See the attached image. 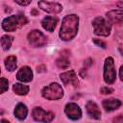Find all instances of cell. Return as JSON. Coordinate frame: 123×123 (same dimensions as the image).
<instances>
[{"mask_svg": "<svg viewBox=\"0 0 123 123\" xmlns=\"http://www.w3.org/2000/svg\"><path fill=\"white\" fill-rule=\"evenodd\" d=\"M32 117L37 122L50 123L54 119L55 114L51 111H48L41 109L40 107H36L32 111Z\"/></svg>", "mask_w": 123, "mask_h": 123, "instance_id": "cell-6", "label": "cell"}, {"mask_svg": "<svg viewBox=\"0 0 123 123\" xmlns=\"http://www.w3.org/2000/svg\"><path fill=\"white\" fill-rule=\"evenodd\" d=\"M41 95L47 100H60L63 97V89L58 83H51L42 88Z\"/></svg>", "mask_w": 123, "mask_h": 123, "instance_id": "cell-3", "label": "cell"}, {"mask_svg": "<svg viewBox=\"0 0 123 123\" xmlns=\"http://www.w3.org/2000/svg\"><path fill=\"white\" fill-rule=\"evenodd\" d=\"M12 41H13V37H12L8 36V35L2 36V37H1V46H2L3 50H5V51L9 50L11 48V46H12Z\"/></svg>", "mask_w": 123, "mask_h": 123, "instance_id": "cell-20", "label": "cell"}, {"mask_svg": "<svg viewBox=\"0 0 123 123\" xmlns=\"http://www.w3.org/2000/svg\"><path fill=\"white\" fill-rule=\"evenodd\" d=\"M60 78L62 80V82L63 83V85L68 86V85H72V86H78L79 82H78V78L77 75L75 73L74 70H69L63 73L60 74Z\"/></svg>", "mask_w": 123, "mask_h": 123, "instance_id": "cell-10", "label": "cell"}, {"mask_svg": "<svg viewBox=\"0 0 123 123\" xmlns=\"http://www.w3.org/2000/svg\"><path fill=\"white\" fill-rule=\"evenodd\" d=\"M12 90H13V92L15 94L23 96V95L28 94V92L30 90V87L28 86H26V85H23V84H20V83H16V84L13 85Z\"/></svg>", "mask_w": 123, "mask_h": 123, "instance_id": "cell-17", "label": "cell"}, {"mask_svg": "<svg viewBox=\"0 0 123 123\" xmlns=\"http://www.w3.org/2000/svg\"><path fill=\"white\" fill-rule=\"evenodd\" d=\"M16 78L22 83H29L33 80V71L29 66H23L18 70Z\"/></svg>", "mask_w": 123, "mask_h": 123, "instance_id": "cell-11", "label": "cell"}, {"mask_svg": "<svg viewBox=\"0 0 123 123\" xmlns=\"http://www.w3.org/2000/svg\"><path fill=\"white\" fill-rule=\"evenodd\" d=\"M108 21L111 23H119L123 21V11L122 10H112L106 13Z\"/></svg>", "mask_w": 123, "mask_h": 123, "instance_id": "cell-14", "label": "cell"}, {"mask_svg": "<svg viewBox=\"0 0 123 123\" xmlns=\"http://www.w3.org/2000/svg\"><path fill=\"white\" fill-rule=\"evenodd\" d=\"M13 114L18 120H24L28 114V109H27L26 105H24L23 103L17 104L13 111Z\"/></svg>", "mask_w": 123, "mask_h": 123, "instance_id": "cell-16", "label": "cell"}, {"mask_svg": "<svg viewBox=\"0 0 123 123\" xmlns=\"http://www.w3.org/2000/svg\"><path fill=\"white\" fill-rule=\"evenodd\" d=\"M64 113L71 120H79L82 117V110L76 103H67L64 108Z\"/></svg>", "mask_w": 123, "mask_h": 123, "instance_id": "cell-8", "label": "cell"}, {"mask_svg": "<svg viewBox=\"0 0 123 123\" xmlns=\"http://www.w3.org/2000/svg\"><path fill=\"white\" fill-rule=\"evenodd\" d=\"M86 110L87 114L94 119H100L101 118V111L98 107V105L93 101H88L86 105Z\"/></svg>", "mask_w": 123, "mask_h": 123, "instance_id": "cell-12", "label": "cell"}, {"mask_svg": "<svg viewBox=\"0 0 123 123\" xmlns=\"http://www.w3.org/2000/svg\"><path fill=\"white\" fill-rule=\"evenodd\" d=\"M15 3L20 5V6H28L29 4H31V1L28 0V1H20V0H15Z\"/></svg>", "mask_w": 123, "mask_h": 123, "instance_id": "cell-23", "label": "cell"}, {"mask_svg": "<svg viewBox=\"0 0 123 123\" xmlns=\"http://www.w3.org/2000/svg\"><path fill=\"white\" fill-rule=\"evenodd\" d=\"M28 42L33 47H42L47 43V38L39 30H33L27 36Z\"/></svg>", "mask_w": 123, "mask_h": 123, "instance_id": "cell-7", "label": "cell"}, {"mask_svg": "<svg viewBox=\"0 0 123 123\" xmlns=\"http://www.w3.org/2000/svg\"><path fill=\"white\" fill-rule=\"evenodd\" d=\"M58 18L54 17V16H45L42 20H41V26L43 27L44 30L48 31V32H53L57 26L58 23Z\"/></svg>", "mask_w": 123, "mask_h": 123, "instance_id": "cell-15", "label": "cell"}, {"mask_svg": "<svg viewBox=\"0 0 123 123\" xmlns=\"http://www.w3.org/2000/svg\"><path fill=\"white\" fill-rule=\"evenodd\" d=\"M116 6H117L118 8H121L122 11H123V1H119V2H117V3H116Z\"/></svg>", "mask_w": 123, "mask_h": 123, "instance_id": "cell-27", "label": "cell"}, {"mask_svg": "<svg viewBox=\"0 0 123 123\" xmlns=\"http://www.w3.org/2000/svg\"><path fill=\"white\" fill-rule=\"evenodd\" d=\"M1 123H11V122L8 121V120H6V119H2L1 120Z\"/></svg>", "mask_w": 123, "mask_h": 123, "instance_id": "cell-28", "label": "cell"}, {"mask_svg": "<svg viewBox=\"0 0 123 123\" xmlns=\"http://www.w3.org/2000/svg\"><path fill=\"white\" fill-rule=\"evenodd\" d=\"M122 105L121 101L116 98H110V99H105L102 102V106L106 111H112L117 110L120 106Z\"/></svg>", "mask_w": 123, "mask_h": 123, "instance_id": "cell-13", "label": "cell"}, {"mask_svg": "<svg viewBox=\"0 0 123 123\" xmlns=\"http://www.w3.org/2000/svg\"><path fill=\"white\" fill-rule=\"evenodd\" d=\"M113 123H123V114H120L113 118Z\"/></svg>", "mask_w": 123, "mask_h": 123, "instance_id": "cell-24", "label": "cell"}, {"mask_svg": "<svg viewBox=\"0 0 123 123\" xmlns=\"http://www.w3.org/2000/svg\"><path fill=\"white\" fill-rule=\"evenodd\" d=\"M104 81L108 85H111L114 83L116 79V71L114 66V61L111 57H108L104 62Z\"/></svg>", "mask_w": 123, "mask_h": 123, "instance_id": "cell-5", "label": "cell"}, {"mask_svg": "<svg viewBox=\"0 0 123 123\" xmlns=\"http://www.w3.org/2000/svg\"><path fill=\"white\" fill-rule=\"evenodd\" d=\"M28 22L26 16L24 14H14L10 15L3 19L2 21V28L6 32H13L16 31L18 28L22 27Z\"/></svg>", "mask_w": 123, "mask_h": 123, "instance_id": "cell-2", "label": "cell"}, {"mask_svg": "<svg viewBox=\"0 0 123 123\" xmlns=\"http://www.w3.org/2000/svg\"><path fill=\"white\" fill-rule=\"evenodd\" d=\"M56 64L59 68H62V69H65L69 66L70 64V61L68 59V56L67 55H64V54H62L56 61Z\"/></svg>", "mask_w": 123, "mask_h": 123, "instance_id": "cell-19", "label": "cell"}, {"mask_svg": "<svg viewBox=\"0 0 123 123\" xmlns=\"http://www.w3.org/2000/svg\"><path fill=\"white\" fill-rule=\"evenodd\" d=\"M92 26H93V31L96 36L99 37H108L111 34V24L106 20L102 16L95 17L92 20Z\"/></svg>", "mask_w": 123, "mask_h": 123, "instance_id": "cell-4", "label": "cell"}, {"mask_svg": "<svg viewBox=\"0 0 123 123\" xmlns=\"http://www.w3.org/2000/svg\"><path fill=\"white\" fill-rule=\"evenodd\" d=\"M78 28H79V16L74 13L65 15L62 21V26L59 33L61 39L63 41L71 40L77 35Z\"/></svg>", "mask_w": 123, "mask_h": 123, "instance_id": "cell-1", "label": "cell"}, {"mask_svg": "<svg viewBox=\"0 0 123 123\" xmlns=\"http://www.w3.org/2000/svg\"><path fill=\"white\" fill-rule=\"evenodd\" d=\"M119 77H120V80L123 81V65L120 66V69H119Z\"/></svg>", "mask_w": 123, "mask_h": 123, "instance_id": "cell-26", "label": "cell"}, {"mask_svg": "<svg viewBox=\"0 0 123 123\" xmlns=\"http://www.w3.org/2000/svg\"><path fill=\"white\" fill-rule=\"evenodd\" d=\"M17 66V59L15 56H9L5 59V67L8 71H13Z\"/></svg>", "mask_w": 123, "mask_h": 123, "instance_id": "cell-18", "label": "cell"}, {"mask_svg": "<svg viewBox=\"0 0 123 123\" xmlns=\"http://www.w3.org/2000/svg\"><path fill=\"white\" fill-rule=\"evenodd\" d=\"M38 7L49 13H53V14H57L60 13L62 11V6L60 3L57 2H47V1H39L37 3Z\"/></svg>", "mask_w": 123, "mask_h": 123, "instance_id": "cell-9", "label": "cell"}, {"mask_svg": "<svg viewBox=\"0 0 123 123\" xmlns=\"http://www.w3.org/2000/svg\"><path fill=\"white\" fill-rule=\"evenodd\" d=\"M112 91H113V89L111 88V87H108V86H105V87H102V88H101V92H102L103 94H110V93H111Z\"/></svg>", "mask_w": 123, "mask_h": 123, "instance_id": "cell-22", "label": "cell"}, {"mask_svg": "<svg viewBox=\"0 0 123 123\" xmlns=\"http://www.w3.org/2000/svg\"><path fill=\"white\" fill-rule=\"evenodd\" d=\"M0 87H1V93H4L6 90H8L9 87V82L6 78L2 77L1 78V84H0Z\"/></svg>", "mask_w": 123, "mask_h": 123, "instance_id": "cell-21", "label": "cell"}, {"mask_svg": "<svg viewBox=\"0 0 123 123\" xmlns=\"http://www.w3.org/2000/svg\"><path fill=\"white\" fill-rule=\"evenodd\" d=\"M94 43H96L97 45H99V46H101V47H103V48H105L106 47V44L102 41V40H99V39H94Z\"/></svg>", "mask_w": 123, "mask_h": 123, "instance_id": "cell-25", "label": "cell"}]
</instances>
